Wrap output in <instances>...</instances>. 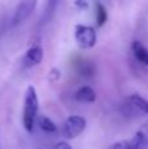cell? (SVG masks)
Wrapping results in <instances>:
<instances>
[{
	"instance_id": "8992f818",
	"label": "cell",
	"mask_w": 148,
	"mask_h": 149,
	"mask_svg": "<svg viewBox=\"0 0 148 149\" xmlns=\"http://www.w3.org/2000/svg\"><path fill=\"white\" fill-rule=\"evenodd\" d=\"M43 59V50L39 45H34V46L29 47L26 50L25 55L22 58V65L25 68H33L37 67Z\"/></svg>"
},
{
	"instance_id": "8fae6325",
	"label": "cell",
	"mask_w": 148,
	"mask_h": 149,
	"mask_svg": "<svg viewBox=\"0 0 148 149\" xmlns=\"http://www.w3.org/2000/svg\"><path fill=\"white\" fill-rule=\"evenodd\" d=\"M96 21H97V26H104L108 21V12L106 8L104 7L102 4L97 3L96 4Z\"/></svg>"
},
{
	"instance_id": "7c38bea8",
	"label": "cell",
	"mask_w": 148,
	"mask_h": 149,
	"mask_svg": "<svg viewBox=\"0 0 148 149\" xmlns=\"http://www.w3.org/2000/svg\"><path fill=\"white\" fill-rule=\"evenodd\" d=\"M110 149H135V148H134L131 140H122V141H118L115 144H113Z\"/></svg>"
},
{
	"instance_id": "9c48e42d",
	"label": "cell",
	"mask_w": 148,
	"mask_h": 149,
	"mask_svg": "<svg viewBox=\"0 0 148 149\" xmlns=\"http://www.w3.org/2000/svg\"><path fill=\"white\" fill-rule=\"evenodd\" d=\"M131 51H133L135 59L143 65L148 67V49L143 46V43L139 41H134L131 45Z\"/></svg>"
},
{
	"instance_id": "9a60e30c",
	"label": "cell",
	"mask_w": 148,
	"mask_h": 149,
	"mask_svg": "<svg viewBox=\"0 0 148 149\" xmlns=\"http://www.w3.org/2000/svg\"><path fill=\"white\" fill-rule=\"evenodd\" d=\"M73 5H75V7H77V8H80V9L83 10V9H87L89 4L87 1H83V0H80V1H75V3H73Z\"/></svg>"
},
{
	"instance_id": "ba28073f",
	"label": "cell",
	"mask_w": 148,
	"mask_h": 149,
	"mask_svg": "<svg viewBox=\"0 0 148 149\" xmlns=\"http://www.w3.org/2000/svg\"><path fill=\"white\" fill-rule=\"evenodd\" d=\"M73 98H75L77 102H84V103H92L97 100L96 92H94L93 88L88 86V85H84V86H80L73 94Z\"/></svg>"
},
{
	"instance_id": "6da1fadb",
	"label": "cell",
	"mask_w": 148,
	"mask_h": 149,
	"mask_svg": "<svg viewBox=\"0 0 148 149\" xmlns=\"http://www.w3.org/2000/svg\"><path fill=\"white\" fill-rule=\"evenodd\" d=\"M38 94L33 85L26 88L25 100H24V110H22V126L26 132L31 134L34 130V123L38 118Z\"/></svg>"
},
{
	"instance_id": "5bb4252c",
	"label": "cell",
	"mask_w": 148,
	"mask_h": 149,
	"mask_svg": "<svg viewBox=\"0 0 148 149\" xmlns=\"http://www.w3.org/2000/svg\"><path fill=\"white\" fill-rule=\"evenodd\" d=\"M54 149H72V147H71L67 141H59L55 144Z\"/></svg>"
},
{
	"instance_id": "3957f363",
	"label": "cell",
	"mask_w": 148,
	"mask_h": 149,
	"mask_svg": "<svg viewBox=\"0 0 148 149\" xmlns=\"http://www.w3.org/2000/svg\"><path fill=\"white\" fill-rule=\"evenodd\" d=\"M87 127V120L80 115H70L66 119L62 128V134L66 139L72 140L80 136Z\"/></svg>"
},
{
	"instance_id": "52a82bcc",
	"label": "cell",
	"mask_w": 148,
	"mask_h": 149,
	"mask_svg": "<svg viewBox=\"0 0 148 149\" xmlns=\"http://www.w3.org/2000/svg\"><path fill=\"white\" fill-rule=\"evenodd\" d=\"M135 149H148V122L143 123L131 139Z\"/></svg>"
},
{
	"instance_id": "7a4b0ae2",
	"label": "cell",
	"mask_w": 148,
	"mask_h": 149,
	"mask_svg": "<svg viewBox=\"0 0 148 149\" xmlns=\"http://www.w3.org/2000/svg\"><path fill=\"white\" fill-rule=\"evenodd\" d=\"M75 41L81 50H91L97 43V31L93 26L79 24L75 26Z\"/></svg>"
},
{
	"instance_id": "5b68a950",
	"label": "cell",
	"mask_w": 148,
	"mask_h": 149,
	"mask_svg": "<svg viewBox=\"0 0 148 149\" xmlns=\"http://www.w3.org/2000/svg\"><path fill=\"white\" fill-rule=\"evenodd\" d=\"M36 5H37V1H34V0L33 1L29 0V1L20 3V4L17 5V8H16V10H15V15H13V17H12V22H10V25L17 26V25H20V24H22L24 21L33 13Z\"/></svg>"
},
{
	"instance_id": "4fadbf2b",
	"label": "cell",
	"mask_w": 148,
	"mask_h": 149,
	"mask_svg": "<svg viewBox=\"0 0 148 149\" xmlns=\"http://www.w3.org/2000/svg\"><path fill=\"white\" fill-rule=\"evenodd\" d=\"M60 77V72H59V70L58 68H52L51 71H50V74H49V80L50 81H57L58 79Z\"/></svg>"
},
{
	"instance_id": "30bf717a",
	"label": "cell",
	"mask_w": 148,
	"mask_h": 149,
	"mask_svg": "<svg viewBox=\"0 0 148 149\" xmlns=\"http://www.w3.org/2000/svg\"><path fill=\"white\" fill-rule=\"evenodd\" d=\"M37 120H38L39 128H41L43 132H46V134H55V132L58 131L57 124H55L54 122L49 118V116L41 115V116H38V118H37Z\"/></svg>"
},
{
	"instance_id": "277c9868",
	"label": "cell",
	"mask_w": 148,
	"mask_h": 149,
	"mask_svg": "<svg viewBox=\"0 0 148 149\" xmlns=\"http://www.w3.org/2000/svg\"><path fill=\"white\" fill-rule=\"evenodd\" d=\"M125 107L128 115H148V100L139 94L128 95Z\"/></svg>"
}]
</instances>
